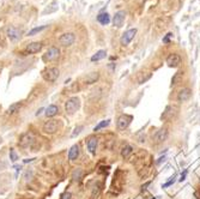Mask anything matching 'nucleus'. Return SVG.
<instances>
[{"instance_id": "obj_1", "label": "nucleus", "mask_w": 200, "mask_h": 199, "mask_svg": "<svg viewBox=\"0 0 200 199\" xmlns=\"http://www.w3.org/2000/svg\"><path fill=\"white\" fill-rule=\"evenodd\" d=\"M59 74L60 73H59V70L56 67H49V69H46L42 72V77H43L45 81L53 83L59 78Z\"/></svg>"}, {"instance_id": "obj_2", "label": "nucleus", "mask_w": 200, "mask_h": 199, "mask_svg": "<svg viewBox=\"0 0 200 199\" xmlns=\"http://www.w3.org/2000/svg\"><path fill=\"white\" fill-rule=\"evenodd\" d=\"M79 106H80L79 99L78 97H71L70 100H67V102L65 103V110L68 114H73L79 109Z\"/></svg>"}, {"instance_id": "obj_3", "label": "nucleus", "mask_w": 200, "mask_h": 199, "mask_svg": "<svg viewBox=\"0 0 200 199\" xmlns=\"http://www.w3.org/2000/svg\"><path fill=\"white\" fill-rule=\"evenodd\" d=\"M74 41H76V36L72 33H65L59 38V42L63 47H70L74 43Z\"/></svg>"}, {"instance_id": "obj_4", "label": "nucleus", "mask_w": 200, "mask_h": 199, "mask_svg": "<svg viewBox=\"0 0 200 199\" xmlns=\"http://www.w3.org/2000/svg\"><path fill=\"white\" fill-rule=\"evenodd\" d=\"M59 55H60V49L56 47H50L43 55V61H53L59 58Z\"/></svg>"}, {"instance_id": "obj_5", "label": "nucleus", "mask_w": 200, "mask_h": 199, "mask_svg": "<svg viewBox=\"0 0 200 199\" xmlns=\"http://www.w3.org/2000/svg\"><path fill=\"white\" fill-rule=\"evenodd\" d=\"M137 34V29L134 28V29H129V30H127L126 33H124V35L121 36V38H120V42H121V45L122 46H127L133 38H134V36H136Z\"/></svg>"}, {"instance_id": "obj_6", "label": "nucleus", "mask_w": 200, "mask_h": 199, "mask_svg": "<svg viewBox=\"0 0 200 199\" xmlns=\"http://www.w3.org/2000/svg\"><path fill=\"white\" fill-rule=\"evenodd\" d=\"M125 18H126V12L125 11H118L115 13V16L113 17V24L114 27L116 28H121L124 25V22H125Z\"/></svg>"}, {"instance_id": "obj_7", "label": "nucleus", "mask_w": 200, "mask_h": 199, "mask_svg": "<svg viewBox=\"0 0 200 199\" xmlns=\"http://www.w3.org/2000/svg\"><path fill=\"white\" fill-rule=\"evenodd\" d=\"M132 115H127V114H124V115H121L120 118L118 119V128L119 130H125V128H127L128 125L131 124V121H132Z\"/></svg>"}, {"instance_id": "obj_8", "label": "nucleus", "mask_w": 200, "mask_h": 199, "mask_svg": "<svg viewBox=\"0 0 200 199\" xmlns=\"http://www.w3.org/2000/svg\"><path fill=\"white\" fill-rule=\"evenodd\" d=\"M43 131L46 133H55L58 131V120H48L43 125Z\"/></svg>"}, {"instance_id": "obj_9", "label": "nucleus", "mask_w": 200, "mask_h": 199, "mask_svg": "<svg viewBox=\"0 0 200 199\" xmlns=\"http://www.w3.org/2000/svg\"><path fill=\"white\" fill-rule=\"evenodd\" d=\"M167 138H168V130L164 127V128H161L159 131H157L155 138H154V142L156 144H161L164 140H167Z\"/></svg>"}, {"instance_id": "obj_10", "label": "nucleus", "mask_w": 200, "mask_h": 199, "mask_svg": "<svg viewBox=\"0 0 200 199\" xmlns=\"http://www.w3.org/2000/svg\"><path fill=\"white\" fill-rule=\"evenodd\" d=\"M20 36H22V30L20 29L15 27H10L7 29V37L11 41H17V40L20 38Z\"/></svg>"}, {"instance_id": "obj_11", "label": "nucleus", "mask_w": 200, "mask_h": 199, "mask_svg": "<svg viewBox=\"0 0 200 199\" xmlns=\"http://www.w3.org/2000/svg\"><path fill=\"white\" fill-rule=\"evenodd\" d=\"M167 64L170 67H177L181 64V56L179 54H176V53H172L167 58Z\"/></svg>"}, {"instance_id": "obj_12", "label": "nucleus", "mask_w": 200, "mask_h": 199, "mask_svg": "<svg viewBox=\"0 0 200 199\" xmlns=\"http://www.w3.org/2000/svg\"><path fill=\"white\" fill-rule=\"evenodd\" d=\"M192 96V90L189 88H183L181 90L179 91V94H177V100L179 101H181V102H186V101H188V100L191 99Z\"/></svg>"}, {"instance_id": "obj_13", "label": "nucleus", "mask_w": 200, "mask_h": 199, "mask_svg": "<svg viewBox=\"0 0 200 199\" xmlns=\"http://www.w3.org/2000/svg\"><path fill=\"white\" fill-rule=\"evenodd\" d=\"M42 43L41 42H31L27 46V52L30 53V54H35V53H38L41 49H42Z\"/></svg>"}, {"instance_id": "obj_14", "label": "nucleus", "mask_w": 200, "mask_h": 199, "mask_svg": "<svg viewBox=\"0 0 200 199\" xmlns=\"http://www.w3.org/2000/svg\"><path fill=\"white\" fill-rule=\"evenodd\" d=\"M33 139H34L33 135H30V133H25V135H23V136L20 137L19 145H20V146H23V148H28L29 145L33 143Z\"/></svg>"}, {"instance_id": "obj_15", "label": "nucleus", "mask_w": 200, "mask_h": 199, "mask_svg": "<svg viewBox=\"0 0 200 199\" xmlns=\"http://www.w3.org/2000/svg\"><path fill=\"white\" fill-rule=\"evenodd\" d=\"M97 145H98V139L95 137H91L90 139L88 140V150L90 151L91 154H95L97 150Z\"/></svg>"}, {"instance_id": "obj_16", "label": "nucleus", "mask_w": 200, "mask_h": 199, "mask_svg": "<svg viewBox=\"0 0 200 199\" xmlns=\"http://www.w3.org/2000/svg\"><path fill=\"white\" fill-rule=\"evenodd\" d=\"M78 156H79V146L78 145L71 146V149L68 151V160L70 161H74V160L78 158Z\"/></svg>"}, {"instance_id": "obj_17", "label": "nucleus", "mask_w": 200, "mask_h": 199, "mask_svg": "<svg viewBox=\"0 0 200 199\" xmlns=\"http://www.w3.org/2000/svg\"><path fill=\"white\" fill-rule=\"evenodd\" d=\"M97 22L102 24V25H108L110 23V16L107 13V12H103V13H100L97 16Z\"/></svg>"}, {"instance_id": "obj_18", "label": "nucleus", "mask_w": 200, "mask_h": 199, "mask_svg": "<svg viewBox=\"0 0 200 199\" xmlns=\"http://www.w3.org/2000/svg\"><path fill=\"white\" fill-rule=\"evenodd\" d=\"M58 112H59V108H58L55 104H50L48 108L46 109L45 114L47 118H52V117H54V115L58 114Z\"/></svg>"}, {"instance_id": "obj_19", "label": "nucleus", "mask_w": 200, "mask_h": 199, "mask_svg": "<svg viewBox=\"0 0 200 199\" xmlns=\"http://www.w3.org/2000/svg\"><path fill=\"white\" fill-rule=\"evenodd\" d=\"M106 55H107V52L106 51H103V49H101L98 52H96L95 54L91 56V61L92 63H95V61H100L102 59H104L106 58Z\"/></svg>"}, {"instance_id": "obj_20", "label": "nucleus", "mask_w": 200, "mask_h": 199, "mask_svg": "<svg viewBox=\"0 0 200 199\" xmlns=\"http://www.w3.org/2000/svg\"><path fill=\"white\" fill-rule=\"evenodd\" d=\"M98 79V72H91L85 77V83L86 84H92Z\"/></svg>"}, {"instance_id": "obj_21", "label": "nucleus", "mask_w": 200, "mask_h": 199, "mask_svg": "<svg viewBox=\"0 0 200 199\" xmlns=\"http://www.w3.org/2000/svg\"><path fill=\"white\" fill-rule=\"evenodd\" d=\"M182 76H183V72L182 71H177V72L174 74L173 79H172V84L173 85H177L182 81Z\"/></svg>"}, {"instance_id": "obj_22", "label": "nucleus", "mask_w": 200, "mask_h": 199, "mask_svg": "<svg viewBox=\"0 0 200 199\" xmlns=\"http://www.w3.org/2000/svg\"><path fill=\"white\" fill-rule=\"evenodd\" d=\"M46 28H47V25H41V27H35L33 28L29 33H28V36H34V35H36V34H38V33H41V31H43Z\"/></svg>"}, {"instance_id": "obj_23", "label": "nucleus", "mask_w": 200, "mask_h": 199, "mask_svg": "<svg viewBox=\"0 0 200 199\" xmlns=\"http://www.w3.org/2000/svg\"><path fill=\"white\" fill-rule=\"evenodd\" d=\"M131 154H132V146H131V145H125V146L122 148V150H121V156H122L124 158H127Z\"/></svg>"}, {"instance_id": "obj_24", "label": "nucleus", "mask_w": 200, "mask_h": 199, "mask_svg": "<svg viewBox=\"0 0 200 199\" xmlns=\"http://www.w3.org/2000/svg\"><path fill=\"white\" fill-rule=\"evenodd\" d=\"M56 10H58V2H53V4H52V5H49V6H48V7H47L42 13H43V15L52 13V12H55Z\"/></svg>"}, {"instance_id": "obj_25", "label": "nucleus", "mask_w": 200, "mask_h": 199, "mask_svg": "<svg viewBox=\"0 0 200 199\" xmlns=\"http://www.w3.org/2000/svg\"><path fill=\"white\" fill-rule=\"evenodd\" d=\"M20 103H13V104H11L9 107V113L10 114H15V113H17V112H19V109H20Z\"/></svg>"}, {"instance_id": "obj_26", "label": "nucleus", "mask_w": 200, "mask_h": 199, "mask_svg": "<svg viewBox=\"0 0 200 199\" xmlns=\"http://www.w3.org/2000/svg\"><path fill=\"white\" fill-rule=\"evenodd\" d=\"M109 124H110V120H103V121H101L100 124H98L97 126L93 128V131H95V132H96V131H100L101 128H104V127H107L108 125H109Z\"/></svg>"}, {"instance_id": "obj_27", "label": "nucleus", "mask_w": 200, "mask_h": 199, "mask_svg": "<svg viewBox=\"0 0 200 199\" xmlns=\"http://www.w3.org/2000/svg\"><path fill=\"white\" fill-rule=\"evenodd\" d=\"M10 160H11L12 162H16V161L18 160V155L16 154L15 149H10Z\"/></svg>"}, {"instance_id": "obj_28", "label": "nucleus", "mask_w": 200, "mask_h": 199, "mask_svg": "<svg viewBox=\"0 0 200 199\" xmlns=\"http://www.w3.org/2000/svg\"><path fill=\"white\" fill-rule=\"evenodd\" d=\"M80 175H82V172H80V169L76 170V172L73 173V180H74V181H78V180H79V178H80Z\"/></svg>"}, {"instance_id": "obj_29", "label": "nucleus", "mask_w": 200, "mask_h": 199, "mask_svg": "<svg viewBox=\"0 0 200 199\" xmlns=\"http://www.w3.org/2000/svg\"><path fill=\"white\" fill-rule=\"evenodd\" d=\"M172 37H173V34H172V33H168V34L163 37V43H169Z\"/></svg>"}, {"instance_id": "obj_30", "label": "nucleus", "mask_w": 200, "mask_h": 199, "mask_svg": "<svg viewBox=\"0 0 200 199\" xmlns=\"http://www.w3.org/2000/svg\"><path fill=\"white\" fill-rule=\"evenodd\" d=\"M83 130V126H78V127H76L74 128V131H73V133H72V137H76V136H78L79 133H80V131Z\"/></svg>"}, {"instance_id": "obj_31", "label": "nucleus", "mask_w": 200, "mask_h": 199, "mask_svg": "<svg viewBox=\"0 0 200 199\" xmlns=\"http://www.w3.org/2000/svg\"><path fill=\"white\" fill-rule=\"evenodd\" d=\"M61 199H72V194H71L70 192H67V193H65L64 196H63V198Z\"/></svg>"}, {"instance_id": "obj_32", "label": "nucleus", "mask_w": 200, "mask_h": 199, "mask_svg": "<svg viewBox=\"0 0 200 199\" xmlns=\"http://www.w3.org/2000/svg\"><path fill=\"white\" fill-rule=\"evenodd\" d=\"M172 179H173V180H170V181H168V182H167V184H164V186L163 187H169V186H172V185H173L174 184V178H172Z\"/></svg>"}, {"instance_id": "obj_33", "label": "nucleus", "mask_w": 200, "mask_h": 199, "mask_svg": "<svg viewBox=\"0 0 200 199\" xmlns=\"http://www.w3.org/2000/svg\"><path fill=\"white\" fill-rule=\"evenodd\" d=\"M186 174H187V172H185L183 174L181 175V178H180V181H183L185 179H186Z\"/></svg>"}, {"instance_id": "obj_34", "label": "nucleus", "mask_w": 200, "mask_h": 199, "mask_svg": "<svg viewBox=\"0 0 200 199\" xmlns=\"http://www.w3.org/2000/svg\"><path fill=\"white\" fill-rule=\"evenodd\" d=\"M43 110H45V109H43V108H41V109H40V110H37V113H36V115H37V117H38V115H40V114H41V113H42Z\"/></svg>"}, {"instance_id": "obj_35", "label": "nucleus", "mask_w": 200, "mask_h": 199, "mask_svg": "<svg viewBox=\"0 0 200 199\" xmlns=\"http://www.w3.org/2000/svg\"><path fill=\"white\" fill-rule=\"evenodd\" d=\"M31 161H34V160H24V163H28V162H31Z\"/></svg>"}]
</instances>
